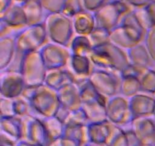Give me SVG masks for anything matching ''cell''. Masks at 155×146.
<instances>
[{"mask_svg": "<svg viewBox=\"0 0 155 146\" xmlns=\"http://www.w3.org/2000/svg\"><path fill=\"white\" fill-rule=\"evenodd\" d=\"M22 95L28 99L38 118L55 116L61 106L58 90L45 84L34 87H26Z\"/></svg>", "mask_w": 155, "mask_h": 146, "instance_id": "6da1fadb", "label": "cell"}, {"mask_svg": "<svg viewBox=\"0 0 155 146\" xmlns=\"http://www.w3.org/2000/svg\"><path fill=\"white\" fill-rule=\"evenodd\" d=\"M146 32L132 10L126 14L119 25L110 32V42L127 50L139 43L143 42Z\"/></svg>", "mask_w": 155, "mask_h": 146, "instance_id": "7a4b0ae2", "label": "cell"}, {"mask_svg": "<svg viewBox=\"0 0 155 146\" xmlns=\"http://www.w3.org/2000/svg\"><path fill=\"white\" fill-rule=\"evenodd\" d=\"M89 57L94 68L111 70L120 73L130 63L127 50L111 42L93 48Z\"/></svg>", "mask_w": 155, "mask_h": 146, "instance_id": "3957f363", "label": "cell"}, {"mask_svg": "<svg viewBox=\"0 0 155 146\" xmlns=\"http://www.w3.org/2000/svg\"><path fill=\"white\" fill-rule=\"evenodd\" d=\"M49 41L64 46L70 45L74 36L72 18L61 12L47 14L43 22Z\"/></svg>", "mask_w": 155, "mask_h": 146, "instance_id": "277c9868", "label": "cell"}, {"mask_svg": "<svg viewBox=\"0 0 155 146\" xmlns=\"http://www.w3.org/2000/svg\"><path fill=\"white\" fill-rule=\"evenodd\" d=\"M133 9L125 1L111 0L94 12L96 27L111 31L119 25L123 17Z\"/></svg>", "mask_w": 155, "mask_h": 146, "instance_id": "5b68a950", "label": "cell"}, {"mask_svg": "<svg viewBox=\"0 0 155 146\" xmlns=\"http://www.w3.org/2000/svg\"><path fill=\"white\" fill-rule=\"evenodd\" d=\"M15 39L16 50L24 54L39 50L48 40L43 23L27 25L17 33Z\"/></svg>", "mask_w": 155, "mask_h": 146, "instance_id": "8992f818", "label": "cell"}, {"mask_svg": "<svg viewBox=\"0 0 155 146\" xmlns=\"http://www.w3.org/2000/svg\"><path fill=\"white\" fill-rule=\"evenodd\" d=\"M47 68L39 50L24 55L21 73L26 87H34L44 84Z\"/></svg>", "mask_w": 155, "mask_h": 146, "instance_id": "52a82bcc", "label": "cell"}, {"mask_svg": "<svg viewBox=\"0 0 155 146\" xmlns=\"http://www.w3.org/2000/svg\"><path fill=\"white\" fill-rule=\"evenodd\" d=\"M107 120L124 128L131 124L134 119L130 104V99L118 94L108 98L106 104Z\"/></svg>", "mask_w": 155, "mask_h": 146, "instance_id": "ba28073f", "label": "cell"}, {"mask_svg": "<svg viewBox=\"0 0 155 146\" xmlns=\"http://www.w3.org/2000/svg\"><path fill=\"white\" fill-rule=\"evenodd\" d=\"M121 78L122 76L118 71L95 68L89 77V82L94 88L107 97L120 94Z\"/></svg>", "mask_w": 155, "mask_h": 146, "instance_id": "9c48e42d", "label": "cell"}, {"mask_svg": "<svg viewBox=\"0 0 155 146\" xmlns=\"http://www.w3.org/2000/svg\"><path fill=\"white\" fill-rule=\"evenodd\" d=\"M20 139L29 141L32 145H50V139L41 120L33 115L21 117Z\"/></svg>", "mask_w": 155, "mask_h": 146, "instance_id": "30bf717a", "label": "cell"}, {"mask_svg": "<svg viewBox=\"0 0 155 146\" xmlns=\"http://www.w3.org/2000/svg\"><path fill=\"white\" fill-rule=\"evenodd\" d=\"M39 51L47 69L64 68L71 56L69 47L51 41L45 43Z\"/></svg>", "mask_w": 155, "mask_h": 146, "instance_id": "8fae6325", "label": "cell"}, {"mask_svg": "<svg viewBox=\"0 0 155 146\" xmlns=\"http://www.w3.org/2000/svg\"><path fill=\"white\" fill-rule=\"evenodd\" d=\"M26 88L24 78L19 71L2 70L0 75L1 97L16 98L21 95Z\"/></svg>", "mask_w": 155, "mask_h": 146, "instance_id": "7c38bea8", "label": "cell"}, {"mask_svg": "<svg viewBox=\"0 0 155 146\" xmlns=\"http://www.w3.org/2000/svg\"><path fill=\"white\" fill-rule=\"evenodd\" d=\"M130 126L141 145H155V120L152 117H134Z\"/></svg>", "mask_w": 155, "mask_h": 146, "instance_id": "4fadbf2b", "label": "cell"}, {"mask_svg": "<svg viewBox=\"0 0 155 146\" xmlns=\"http://www.w3.org/2000/svg\"><path fill=\"white\" fill-rule=\"evenodd\" d=\"M129 99L134 117H154L155 99L152 94L141 91Z\"/></svg>", "mask_w": 155, "mask_h": 146, "instance_id": "5bb4252c", "label": "cell"}, {"mask_svg": "<svg viewBox=\"0 0 155 146\" xmlns=\"http://www.w3.org/2000/svg\"><path fill=\"white\" fill-rule=\"evenodd\" d=\"M61 105L68 110H74L83 106L80 87L74 82L64 85L58 90Z\"/></svg>", "mask_w": 155, "mask_h": 146, "instance_id": "9a60e30c", "label": "cell"}, {"mask_svg": "<svg viewBox=\"0 0 155 146\" xmlns=\"http://www.w3.org/2000/svg\"><path fill=\"white\" fill-rule=\"evenodd\" d=\"M68 67L75 76V83L80 85L89 78L94 66L89 56H77L71 54Z\"/></svg>", "mask_w": 155, "mask_h": 146, "instance_id": "2e32d148", "label": "cell"}, {"mask_svg": "<svg viewBox=\"0 0 155 146\" xmlns=\"http://www.w3.org/2000/svg\"><path fill=\"white\" fill-rule=\"evenodd\" d=\"M112 123L105 120L88 124L89 142L88 145H107L110 138Z\"/></svg>", "mask_w": 155, "mask_h": 146, "instance_id": "e0dca14e", "label": "cell"}, {"mask_svg": "<svg viewBox=\"0 0 155 146\" xmlns=\"http://www.w3.org/2000/svg\"><path fill=\"white\" fill-rule=\"evenodd\" d=\"M71 18L75 34L88 36L96 27L94 12L84 9Z\"/></svg>", "mask_w": 155, "mask_h": 146, "instance_id": "ac0fdd59", "label": "cell"}, {"mask_svg": "<svg viewBox=\"0 0 155 146\" xmlns=\"http://www.w3.org/2000/svg\"><path fill=\"white\" fill-rule=\"evenodd\" d=\"M74 82L73 74L68 66L62 68L47 69L44 84L58 90L64 85Z\"/></svg>", "mask_w": 155, "mask_h": 146, "instance_id": "d6986e66", "label": "cell"}, {"mask_svg": "<svg viewBox=\"0 0 155 146\" xmlns=\"http://www.w3.org/2000/svg\"><path fill=\"white\" fill-rule=\"evenodd\" d=\"M130 63L145 68L154 67L149 53L144 42H141L127 50Z\"/></svg>", "mask_w": 155, "mask_h": 146, "instance_id": "ffe728a7", "label": "cell"}, {"mask_svg": "<svg viewBox=\"0 0 155 146\" xmlns=\"http://www.w3.org/2000/svg\"><path fill=\"white\" fill-rule=\"evenodd\" d=\"M27 18V25L42 24L47 14L39 0H28L22 5Z\"/></svg>", "mask_w": 155, "mask_h": 146, "instance_id": "44dd1931", "label": "cell"}, {"mask_svg": "<svg viewBox=\"0 0 155 146\" xmlns=\"http://www.w3.org/2000/svg\"><path fill=\"white\" fill-rule=\"evenodd\" d=\"M16 53L15 36L0 37V70L7 68Z\"/></svg>", "mask_w": 155, "mask_h": 146, "instance_id": "7402d4cb", "label": "cell"}, {"mask_svg": "<svg viewBox=\"0 0 155 146\" xmlns=\"http://www.w3.org/2000/svg\"><path fill=\"white\" fill-rule=\"evenodd\" d=\"M82 107L84 109L89 123H99L107 120L106 106L99 103L98 100L83 103Z\"/></svg>", "mask_w": 155, "mask_h": 146, "instance_id": "603a6c76", "label": "cell"}, {"mask_svg": "<svg viewBox=\"0 0 155 146\" xmlns=\"http://www.w3.org/2000/svg\"><path fill=\"white\" fill-rule=\"evenodd\" d=\"M63 135L76 141L79 145H88L89 142L88 125H65Z\"/></svg>", "mask_w": 155, "mask_h": 146, "instance_id": "cb8c5ba5", "label": "cell"}, {"mask_svg": "<svg viewBox=\"0 0 155 146\" xmlns=\"http://www.w3.org/2000/svg\"><path fill=\"white\" fill-rule=\"evenodd\" d=\"M42 122L46 130L48 138L50 139V144L51 141L60 137L63 136L64 131L65 125L63 121L58 118L56 116L48 117H41L39 118Z\"/></svg>", "mask_w": 155, "mask_h": 146, "instance_id": "d4e9b609", "label": "cell"}, {"mask_svg": "<svg viewBox=\"0 0 155 146\" xmlns=\"http://www.w3.org/2000/svg\"><path fill=\"white\" fill-rule=\"evenodd\" d=\"M68 47L71 54L77 56H89L93 50L89 36L85 35L74 34Z\"/></svg>", "mask_w": 155, "mask_h": 146, "instance_id": "484cf974", "label": "cell"}, {"mask_svg": "<svg viewBox=\"0 0 155 146\" xmlns=\"http://www.w3.org/2000/svg\"><path fill=\"white\" fill-rule=\"evenodd\" d=\"M0 132L11 135L16 140L21 138V117L15 116L12 117H1Z\"/></svg>", "mask_w": 155, "mask_h": 146, "instance_id": "4316f807", "label": "cell"}, {"mask_svg": "<svg viewBox=\"0 0 155 146\" xmlns=\"http://www.w3.org/2000/svg\"><path fill=\"white\" fill-rule=\"evenodd\" d=\"M142 91L140 80L134 77H122L120 88V94L130 98Z\"/></svg>", "mask_w": 155, "mask_h": 146, "instance_id": "83f0119b", "label": "cell"}, {"mask_svg": "<svg viewBox=\"0 0 155 146\" xmlns=\"http://www.w3.org/2000/svg\"><path fill=\"white\" fill-rule=\"evenodd\" d=\"M80 90V96L83 103H91L98 100L100 93L94 88L89 82V78L79 85Z\"/></svg>", "mask_w": 155, "mask_h": 146, "instance_id": "f1b7e54d", "label": "cell"}, {"mask_svg": "<svg viewBox=\"0 0 155 146\" xmlns=\"http://www.w3.org/2000/svg\"><path fill=\"white\" fill-rule=\"evenodd\" d=\"M110 32L103 27H95L88 35L93 48L104 45L110 42Z\"/></svg>", "mask_w": 155, "mask_h": 146, "instance_id": "f546056e", "label": "cell"}, {"mask_svg": "<svg viewBox=\"0 0 155 146\" xmlns=\"http://www.w3.org/2000/svg\"><path fill=\"white\" fill-rule=\"evenodd\" d=\"M155 67L148 68L142 74L139 80L142 92L151 94L155 92Z\"/></svg>", "mask_w": 155, "mask_h": 146, "instance_id": "4dcf8cb0", "label": "cell"}, {"mask_svg": "<svg viewBox=\"0 0 155 146\" xmlns=\"http://www.w3.org/2000/svg\"><path fill=\"white\" fill-rule=\"evenodd\" d=\"M14 105L15 113L18 116L24 117L27 115L35 116L34 111L30 101L22 94L16 98H14Z\"/></svg>", "mask_w": 155, "mask_h": 146, "instance_id": "1f68e13d", "label": "cell"}, {"mask_svg": "<svg viewBox=\"0 0 155 146\" xmlns=\"http://www.w3.org/2000/svg\"><path fill=\"white\" fill-rule=\"evenodd\" d=\"M107 145H128L125 132L122 127L112 123L111 131H110V138L107 141Z\"/></svg>", "mask_w": 155, "mask_h": 146, "instance_id": "d6a6232c", "label": "cell"}, {"mask_svg": "<svg viewBox=\"0 0 155 146\" xmlns=\"http://www.w3.org/2000/svg\"><path fill=\"white\" fill-rule=\"evenodd\" d=\"M64 123V125H88L89 121L84 109L81 107L70 111Z\"/></svg>", "mask_w": 155, "mask_h": 146, "instance_id": "836d02e7", "label": "cell"}, {"mask_svg": "<svg viewBox=\"0 0 155 146\" xmlns=\"http://www.w3.org/2000/svg\"><path fill=\"white\" fill-rule=\"evenodd\" d=\"M83 10H84V8L82 0H65L61 12L68 17L72 18Z\"/></svg>", "mask_w": 155, "mask_h": 146, "instance_id": "e575fe53", "label": "cell"}, {"mask_svg": "<svg viewBox=\"0 0 155 146\" xmlns=\"http://www.w3.org/2000/svg\"><path fill=\"white\" fill-rule=\"evenodd\" d=\"M1 117H12L16 116L14 105V99L1 97L0 98Z\"/></svg>", "mask_w": 155, "mask_h": 146, "instance_id": "d590c367", "label": "cell"}, {"mask_svg": "<svg viewBox=\"0 0 155 146\" xmlns=\"http://www.w3.org/2000/svg\"><path fill=\"white\" fill-rule=\"evenodd\" d=\"M143 42L148 49V51L155 67V26L150 28L146 32Z\"/></svg>", "mask_w": 155, "mask_h": 146, "instance_id": "8d00e7d4", "label": "cell"}, {"mask_svg": "<svg viewBox=\"0 0 155 146\" xmlns=\"http://www.w3.org/2000/svg\"><path fill=\"white\" fill-rule=\"evenodd\" d=\"M133 12H134L135 15H136L139 22L140 23L141 26L146 31H148L150 28L153 27L151 20H150L149 15L147 12L146 9H145V7L139 8V9H134Z\"/></svg>", "mask_w": 155, "mask_h": 146, "instance_id": "74e56055", "label": "cell"}, {"mask_svg": "<svg viewBox=\"0 0 155 146\" xmlns=\"http://www.w3.org/2000/svg\"><path fill=\"white\" fill-rule=\"evenodd\" d=\"M46 14L61 12L65 0H39Z\"/></svg>", "mask_w": 155, "mask_h": 146, "instance_id": "f35d334b", "label": "cell"}, {"mask_svg": "<svg viewBox=\"0 0 155 146\" xmlns=\"http://www.w3.org/2000/svg\"><path fill=\"white\" fill-rule=\"evenodd\" d=\"M147 68H145V67H142L139 66V65H134L133 63H130L121 71L120 75L122 77H134L140 78V77L145 72Z\"/></svg>", "mask_w": 155, "mask_h": 146, "instance_id": "ab89813d", "label": "cell"}, {"mask_svg": "<svg viewBox=\"0 0 155 146\" xmlns=\"http://www.w3.org/2000/svg\"><path fill=\"white\" fill-rule=\"evenodd\" d=\"M24 55L25 54L20 53V52L17 51L16 50V53H15L14 57L12 58V61H11L10 63L8 64L7 68L4 70H8V71H19V72H21Z\"/></svg>", "mask_w": 155, "mask_h": 146, "instance_id": "60d3db41", "label": "cell"}, {"mask_svg": "<svg viewBox=\"0 0 155 146\" xmlns=\"http://www.w3.org/2000/svg\"><path fill=\"white\" fill-rule=\"evenodd\" d=\"M111 0H82L85 10L95 12L98 9Z\"/></svg>", "mask_w": 155, "mask_h": 146, "instance_id": "b9f144b4", "label": "cell"}, {"mask_svg": "<svg viewBox=\"0 0 155 146\" xmlns=\"http://www.w3.org/2000/svg\"><path fill=\"white\" fill-rule=\"evenodd\" d=\"M125 132L126 138L127 140V144L129 146H138L141 145V143L139 141V138L136 136V133L133 132L131 126H126V127L123 128Z\"/></svg>", "mask_w": 155, "mask_h": 146, "instance_id": "7bdbcfd3", "label": "cell"}, {"mask_svg": "<svg viewBox=\"0 0 155 146\" xmlns=\"http://www.w3.org/2000/svg\"><path fill=\"white\" fill-rule=\"evenodd\" d=\"M17 142L18 140L14 138L13 137L3 132H0V144L2 146L16 145Z\"/></svg>", "mask_w": 155, "mask_h": 146, "instance_id": "ee69618b", "label": "cell"}, {"mask_svg": "<svg viewBox=\"0 0 155 146\" xmlns=\"http://www.w3.org/2000/svg\"><path fill=\"white\" fill-rule=\"evenodd\" d=\"M124 1L134 9L145 7L148 3L151 2V1H154V0H124Z\"/></svg>", "mask_w": 155, "mask_h": 146, "instance_id": "f6af8a7d", "label": "cell"}, {"mask_svg": "<svg viewBox=\"0 0 155 146\" xmlns=\"http://www.w3.org/2000/svg\"><path fill=\"white\" fill-rule=\"evenodd\" d=\"M147 12H148V15H149L150 20L151 21L153 27L155 26V0L151 1V2L148 3L146 6H145Z\"/></svg>", "mask_w": 155, "mask_h": 146, "instance_id": "bcb514c9", "label": "cell"}, {"mask_svg": "<svg viewBox=\"0 0 155 146\" xmlns=\"http://www.w3.org/2000/svg\"><path fill=\"white\" fill-rule=\"evenodd\" d=\"M69 112L70 110H68V109H66V108L64 107V106H62L61 105L60 108H59L58 110L57 111L55 116L58 117V118L60 119L61 121L64 122L65 119H66L67 116H68Z\"/></svg>", "mask_w": 155, "mask_h": 146, "instance_id": "7dc6e473", "label": "cell"}, {"mask_svg": "<svg viewBox=\"0 0 155 146\" xmlns=\"http://www.w3.org/2000/svg\"><path fill=\"white\" fill-rule=\"evenodd\" d=\"M13 3L12 0H0V15L4 13Z\"/></svg>", "mask_w": 155, "mask_h": 146, "instance_id": "c3c4849f", "label": "cell"}, {"mask_svg": "<svg viewBox=\"0 0 155 146\" xmlns=\"http://www.w3.org/2000/svg\"><path fill=\"white\" fill-rule=\"evenodd\" d=\"M27 1H28V0H12L13 3H16V4L21 5H22L23 4H24V3Z\"/></svg>", "mask_w": 155, "mask_h": 146, "instance_id": "681fc988", "label": "cell"}, {"mask_svg": "<svg viewBox=\"0 0 155 146\" xmlns=\"http://www.w3.org/2000/svg\"><path fill=\"white\" fill-rule=\"evenodd\" d=\"M152 95L154 96V99H155V92H154V93H153V94H152Z\"/></svg>", "mask_w": 155, "mask_h": 146, "instance_id": "f907efd6", "label": "cell"}, {"mask_svg": "<svg viewBox=\"0 0 155 146\" xmlns=\"http://www.w3.org/2000/svg\"><path fill=\"white\" fill-rule=\"evenodd\" d=\"M119 1H124V0H119Z\"/></svg>", "mask_w": 155, "mask_h": 146, "instance_id": "816d5d0a", "label": "cell"}]
</instances>
